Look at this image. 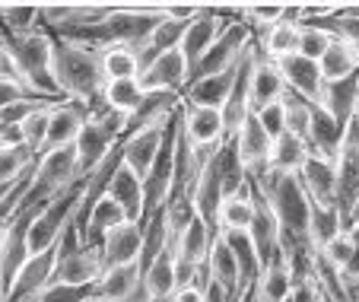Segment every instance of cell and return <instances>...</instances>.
Instances as JSON below:
<instances>
[{"label":"cell","instance_id":"cell-1","mask_svg":"<svg viewBox=\"0 0 359 302\" xmlns=\"http://www.w3.org/2000/svg\"><path fill=\"white\" fill-rule=\"evenodd\" d=\"M51 74H55L61 96L70 102H89L102 99L105 89V74H102V58L93 48H80L70 41L55 39V58H51Z\"/></svg>","mask_w":359,"mask_h":302},{"label":"cell","instance_id":"cell-2","mask_svg":"<svg viewBox=\"0 0 359 302\" xmlns=\"http://www.w3.org/2000/svg\"><path fill=\"white\" fill-rule=\"evenodd\" d=\"M80 201H83V178L76 181V185H70V188H64L57 197H51V201H48V207L41 210V214L35 216V220L29 223V229H26L29 258L45 255V251L55 249L57 242H61L64 229H67L70 220H74Z\"/></svg>","mask_w":359,"mask_h":302},{"label":"cell","instance_id":"cell-3","mask_svg":"<svg viewBox=\"0 0 359 302\" xmlns=\"http://www.w3.org/2000/svg\"><path fill=\"white\" fill-rule=\"evenodd\" d=\"M255 41V32L248 29V22L245 20H236L229 22V26L223 29V35H219L217 41H213V48L201 58V64H197L194 70H191L188 83L194 80H203V77H217V74H226V70H236L238 60H242V54L248 51V45Z\"/></svg>","mask_w":359,"mask_h":302},{"label":"cell","instance_id":"cell-4","mask_svg":"<svg viewBox=\"0 0 359 302\" xmlns=\"http://www.w3.org/2000/svg\"><path fill=\"white\" fill-rule=\"evenodd\" d=\"M159 22H163L159 7H111V13L105 16L109 45H124L140 51Z\"/></svg>","mask_w":359,"mask_h":302},{"label":"cell","instance_id":"cell-5","mask_svg":"<svg viewBox=\"0 0 359 302\" xmlns=\"http://www.w3.org/2000/svg\"><path fill=\"white\" fill-rule=\"evenodd\" d=\"M188 77H191V67L184 60L182 48L175 51H165L159 54L147 70H143L137 80H140L143 93H175V96H184L188 89Z\"/></svg>","mask_w":359,"mask_h":302},{"label":"cell","instance_id":"cell-6","mask_svg":"<svg viewBox=\"0 0 359 302\" xmlns=\"http://www.w3.org/2000/svg\"><path fill=\"white\" fill-rule=\"evenodd\" d=\"M182 131L194 150H217L226 140V121L219 108H201L182 102Z\"/></svg>","mask_w":359,"mask_h":302},{"label":"cell","instance_id":"cell-7","mask_svg":"<svg viewBox=\"0 0 359 302\" xmlns=\"http://www.w3.org/2000/svg\"><path fill=\"white\" fill-rule=\"evenodd\" d=\"M273 64L280 67L286 89H290L292 96H299V99L318 105L321 93H325V77H321V67L315 64V60L302 58V54H290V58L273 60Z\"/></svg>","mask_w":359,"mask_h":302},{"label":"cell","instance_id":"cell-8","mask_svg":"<svg viewBox=\"0 0 359 302\" xmlns=\"http://www.w3.org/2000/svg\"><path fill=\"white\" fill-rule=\"evenodd\" d=\"M83 124H86V105L70 102V99L55 102V105H51V118H48V137H45L41 156L51 153V150L74 147L80 131H83Z\"/></svg>","mask_w":359,"mask_h":302},{"label":"cell","instance_id":"cell-9","mask_svg":"<svg viewBox=\"0 0 359 302\" xmlns=\"http://www.w3.org/2000/svg\"><path fill=\"white\" fill-rule=\"evenodd\" d=\"M140 251H143V226L140 223H121V226L111 229L99 245L102 270L140 261Z\"/></svg>","mask_w":359,"mask_h":302},{"label":"cell","instance_id":"cell-10","mask_svg":"<svg viewBox=\"0 0 359 302\" xmlns=\"http://www.w3.org/2000/svg\"><path fill=\"white\" fill-rule=\"evenodd\" d=\"M236 150H238V159H242V166L248 169V178L251 175H258L267 169V162H271V150H273V140L264 134V128H261V121L255 118V114H248L245 118V124L236 131Z\"/></svg>","mask_w":359,"mask_h":302},{"label":"cell","instance_id":"cell-11","mask_svg":"<svg viewBox=\"0 0 359 302\" xmlns=\"http://www.w3.org/2000/svg\"><path fill=\"white\" fill-rule=\"evenodd\" d=\"M165 124H169V121H163V124H153V128H140V131H134V134H128L121 140L124 166H128L134 175H140V178H147L149 166H153L159 147H163Z\"/></svg>","mask_w":359,"mask_h":302},{"label":"cell","instance_id":"cell-12","mask_svg":"<svg viewBox=\"0 0 359 302\" xmlns=\"http://www.w3.org/2000/svg\"><path fill=\"white\" fill-rule=\"evenodd\" d=\"M305 195L312 197V204H334L337 207V162L325 159V156H309V162L299 172Z\"/></svg>","mask_w":359,"mask_h":302},{"label":"cell","instance_id":"cell-13","mask_svg":"<svg viewBox=\"0 0 359 302\" xmlns=\"http://www.w3.org/2000/svg\"><path fill=\"white\" fill-rule=\"evenodd\" d=\"M175 293V242H169L156 255V261L143 270V296H147V302H169Z\"/></svg>","mask_w":359,"mask_h":302},{"label":"cell","instance_id":"cell-14","mask_svg":"<svg viewBox=\"0 0 359 302\" xmlns=\"http://www.w3.org/2000/svg\"><path fill=\"white\" fill-rule=\"evenodd\" d=\"M318 105L337 121L340 128H346V124L356 118V108H359V74L325 83V93H321Z\"/></svg>","mask_w":359,"mask_h":302},{"label":"cell","instance_id":"cell-15","mask_svg":"<svg viewBox=\"0 0 359 302\" xmlns=\"http://www.w3.org/2000/svg\"><path fill=\"white\" fill-rule=\"evenodd\" d=\"M286 93H290V89H286L280 67L258 51L255 74H251V112H261L264 105H273V102L286 99Z\"/></svg>","mask_w":359,"mask_h":302},{"label":"cell","instance_id":"cell-16","mask_svg":"<svg viewBox=\"0 0 359 302\" xmlns=\"http://www.w3.org/2000/svg\"><path fill=\"white\" fill-rule=\"evenodd\" d=\"M213 242H217L213 229L207 226L201 216H194V220H191L175 239L178 264H188V268H201V264H207V255H210Z\"/></svg>","mask_w":359,"mask_h":302},{"label":"cell","instance_id":"cell-17","mask_svg":"<svg viewBox=\"0 0 359 302\" xmlns=\"http://www.w3.org/2000/svg\"><path fill=\"white\" fill-rule=\"evenodd\" d=\"M344 131L331 114L325 112L321 105H312V124H309V150L315 156H325V159H334L337 162L340 156V147H344Z\"/></svg>","mask_w":359,"mask_h":302},{"label":"cell","instance_id":"cell-18","mask_svg":"<svg viewBox=\"0 0 359 302\" xmlns=\"http://www.w3.org/2000/svg\"><path fill=\"white\" fill-rule=\"evenodd\" d=\"M105 195L124 210L130 223H143V178L134 175L128 166H121L109 181V191Z\"/></svg>","mask_w":359,"mask_h":302},{"label":"cell","instance_id":"cell-19","mask_svg":"<svg viewBox=\"0 0 359 302\" xmlns=\"http://www.w3.org/2000/svg\"><path fill=\"white\" fill-rule=\"evenodd\" d=\"M236 70H238V67H236ZM236 70H226V74L203 77V80L188 83V89H184L182 102H184V105L219 108V112H223L226 99H229V93H232V83H236Z\"/></svg>","mask_w":359,"mask_h":302},{"label":"cell","instance_id":"cell-20","mask_svg":"<svg viewBox=\"0 0 359 302\" xmlns=\"http://www.w3.org/2000/svg\"><path fill=\"white\" fill-rule=\"evenodd\" d=\"M207 270H210V277H213V280H217L219 287H223L236 302L242 299L245 293H248V289H245V283H242V270H238L236 255L229 251V245H226L223 239L213 242L210 255H207Z\"/></svg>","mask_w":359,"mask_h":302},{"label":"cell","instance_id":"cell-21","mask_svg":"<svg viewBox=\"0 0 359 302\" xmlns=\"http://www.w3.org/2000/svg\"><path fill=\"white\" fill-rule=\"evenodd\" d=\"M219 239L229 245V251L236 255L238 261V270H242V283L245 289H255L261 280V258H258V249H255V242H251L248 229H229V232H219Z\"/></svg>","mask_w":359,"mask_h":302},{"label":"cell","instance_id":"cell-22","mask_svg":"<svg viewBox=\"0 0 359 302\" xmlns=\"http://www.w3.org/2000/svg\"><path fill=\"white\" fill-rule=\"evenodd\" d=\"M255 214H258V197H255V188H251V178H248V185H245L238 195L226 197L223 207H219V232H229V229H251Z\"/></svg>","mask_w":359,"mask_h":302},{"label":"cell","instance_id":"cell-23","mask_svg":"<svg viewBox=\"0 0 359 302\" xmlns=\"http://www.w3.org/2000/svg\"><path fill=\"white\" fill-rule=\"evenodd\" d=\"M292 287H296L292 268L286 258H280V261L267 264V268L261 270V280H258V287H255V293H258L261 302H290Z\"/></svg>","mask_w":359,"mask_h":302},{"label":"cell","instance_id":"cell-24","mask_svg":"<svg viewBox=\"0 0 359 302\" xmlns=\"http://www.w3.org/2000/svg\"><path fill=\"white\" fill-rule=\"evenodd\" d=\"M356 197H359V150L344 147L337 156V210H340V216L350 214Z\"/></svg>","mask_w":359,"mask_h":302},{"label":"cell","instance_id":"cell-25","mask_svg":"<svg viewBox=\"0 0 359 302\" xmlns=\"http://www.w3.org/2000/svg\"><path fill=\"white\" fill-rule=\"evenodd\" d=\"M321 67V77L325 83H334V80H344V77H353L359 74V51L356 45H346V41H331V48L325 51V58L318 60Z\"/></svg>","mask_w":359,"mask_h":302},{"label":"cell","instance_id":"cell-26","mask_svg":"<svg viewBox=\"0 0 359 302\" xmlns=\"http://www.w3.org/2000/svg\"><path fill=\"white\" fill-rule=\"evenodd\" d=\"M309 156H312L309 143L299 140V137H292V134H283L280 140H273L267 169H277V172H286V175H299L302 166L309 162Z\"/></svg>","mask_w":359,"mask_h":302},{"label":"cell","instance_id":"cell-27","mask_svg":"<svg viewBox=\"0 0 359 302\" xmlns=\"http://www.w3.org/2000/svg\"><path fill=\"white\" fill-rule=\"evenodd\" d=\"M255 45H258V51L264 54L267 60H283V58H290V54L299 51V26L277 22V26L258 32Z\"/></svg>","mask_w":359,"mask_h":302},{"label":"cell","instance_id":"cell-28","mask_svg":"<svg viewBox=\"0 0 359 302\" xmlns=\"http://www.w3.org/2000/svg\"><path fill=\"white\" fill-rule=\"evenodd\" d=\"M309 232H312V249L321 251L327 249L344 229V216L334 204H312V223H309Z\"/></svg>","mask_w":359,"mask_h":302},{"label":"cell","instance_id":"cell-29","mask_svg":"<svg viewBox=\"0 0 359 302\" xmlns=\"http://www.w3.org/2000/svg\"><path fill=\"white\" fill-rule=\"evenodd\" d=\"M143 99H147V93H143L140 80H109L105 89H102V102L111 112L124 114V118H130L143 105Z\"/></svg>","mask_w":359,"mask_h":302},{"label":"cell","instance_id":"cell-30","mask_svg":"<svg viewBox=\"0 0 359 302\" xmlns=\"http://www.w3.org/2000/svg\"><path fill=\"white\" fill-rule=\"evenodd\" d=\"M102 58V74H105V83L109 80H137L140 77V58H137L134 48L124 45H109L99 51Z\"/></svg>","mask_w":359,"mask_h":302},{"label":"cell","instance_id":"cell-31","mask_svg":"<svg viewBox=\"0 0 359 302\" xmlns=\"http://www.w3.org/2000/svg\"><path fill=\"white\" fill-rule=\"evenodd\" d=\"M39 162V156L20 140L0 143V185L4 181H20L22 175H29Z\"/></svg>","mask_w":359,"mask_h":302},{"label":"cell","instance_id":"cell-32","mask_svg":"<svg viewBox=\"0 0 359 302\" xmlns=\"http://www.w3.org/2000/svg\"><path fill=\"white\" fill-rule=\"evenodd\" d=\"M39 16H41V7L35 4H7L0 7V35H26V32H35L39 29Z\"/></svg>","mask_w":359,"mask_h":302},{"label":"cell","instance_id":"cell-33","mask_svg":"<svg viewBox=\"0 0 359 302\" xmlns=\"http://www.w3.org/2000/svg\"><path fill=\"white\" fill-rule=\"evenodd\" d=\"M51 105H55V102H48V105H39L32 114H29L26 121H22L20 128H16V137H20V143H26V147L32 150L35 156H41V150H45V137H48V118H51Z\"/></svg>","mask_w":359,"mask_h":302},{"label":"cell","instance_id":"cell-34","mask_svg":"<svg viewBox=\"0 0 359 302\" xmlns=\"http://www.w3.org/2000/svg\"><path fill=\"white\" fill-rule=\"evenodd\" d=\"M286 134L309 140V124H312V102L299 99V96L286 93Z\"/></svg>","mask_w":359,"mask_h":302},{"label":"cell","instance_id":"cell-35","mask_svg":"<svg viewBox=\"0 0 359 302\" xmlns=\"http://www.w3.org/2000/svg\"><path fill=\"white\" fill-rule=\"evenodd\" d=\"M283 4H248L242 7V20L248 22L251 32H264V29L283 22Z\"/></svg>","mask_w":359,"mask_h":302},{"label":"cell","instance_id":"cell-36","mask_svg":"<svg viewBox=\"0 0 359 302\" xmlns=\"http://www.w3.org/2000/svg\"><path fill=\"white\" fill-rule=\"evenodd\" d=\"M331 35L325 32V29H315V26H302L299 29V51L296 54H302V58H309V60H315L318 64L321 58H325V51L331 48Z\"/></svg>","mask_w":359,"mask_h":302},{"label":"cell","instance_id":"cell-37","mask_svg":"<svg viewBox=\"0 0 359 302\" xmlns=\"http://www.w3.org/2000/svg\"><path fill=\"white\" fill-rule=\"evenodd\" d=\"M353 251H356V232H340L337 239L327 245V249H321L318 255L325 258L331 268H337V270H344L346 268V261L353 258Z\"/></svg>","mask_w":359,"mask_h":302},{"label":"cell","instance_id":"cell-38","mask_svg":"<svg viewBox=\"0 0 359 302\" xmlns=\"http://www.w3.org/2000/svg\"><path fill=\"white\" fill-rule=\"evenodd\" d=\"M95 296V287H64L51 283L45 293H39L32 302H89Z\"/></svg>","mask_w":359,"mask_h":302},{"label":"cell","instance_id":"cell-39","mask_svg":"<svg viewBox=\"0 0 359 302\" xmlns=\"http://www.w3.org/2000/svg\"><path fill=\"white\" fill-rule=\"evenodd\" d=\"M255 118L261 121V128L271 140H280L286 134V102H273V105H264L261 112H255Z\"/></svg>","mask_w":359,"mask_h":302},{"label":"cell","instance_id":"cell-40","mask_svg":"<svg viewBox=\"0 0 359 302\" xmlns=\"http://www.w3.org/2000/svg\"><path fill=\"white\" fill-rule=\"evenodd\" d=\"M22 99H39V96H32L26 86H22L16 77L10 74H0V108L13 105V102H22Z\"/></svg>","mask_w":359,"mask_h":302},{"label":"cell","instance_id":"cell-41","mask_svg":"<svg viewBox=\"0 0 359 302\" xmlns=\"http://www.w3.org/2000/svg\"><path fill=\"white\" fill-rule=\"evenodd\" d=\"M290 302H325V293H321V287L315 283V277H302V280H296V287H292Z\"/></svg>","mask_w":359,"mask_h":302},{"label":"cell","instance_id":"cell-42","mask_svg":"<svg viewBox=\"0 0 359 302\" xmlns=\"http://www.w3.org/2000/svg\"><path fill=\"white\" fill-rule=\"evenodd\" d=\"M169 302H203V293L201 289H194V287H184V289H178Z\"/></svg>","mask_w":359,"mask_h":302},{"label":"cell","instance_id":"cell-43","mask_svg":"<svg viewBox=\"0 0 359 302\" xmlns=\"http://www.w3.org/2000/svg\"><path fill=\"white\" fill-rule=\"evenodd\" d=\"M344 229H346V232H353V229H359V197H356V201H353L350 214L344 216Z\"/></svg>","mask_w":359,"mask_h":302},{"label":"cell","instance_id":"cell-44","mask_svg":"<svg viewBox=\"0 0 359 302\" xmlns=\"http://www.w3.org/2000/svg\"><path fill=\"white\" fill-rule=\"evenodd\" d=\"M22 178H26V175H22ZM22 178H20V181H22ZM20 181H4V185H0V207L7 204V197L13 195V188H16V185H20Z\"/></svg>","mask_w":359,"mask_h":302},{"label":"cell","instance_id":"cell-45","mask_svg":"<svg viewBox=\"0 0 359 302\" xmlns=\"http://www.w3.org/2000/svg\"><path fill=\"white\" fill-rule=\"evenodd\" d=\"M238 302H261V299H258V293H255V289H248V293H245Z\"/></svg>","mask_w":359,"mask_h":302},{"label":"cell","instance_id":"cell-46","mask_svg":"<svg viewBox=\"0 0 359 302\" xmlns=\"http://www.w3.org/2000/svg\"><path fill=\"white\" fill-rule=\"evenodd\" d=\"M344 10H346L350 16H356V20H359V4H350V7H344Z\"/></svg>","mask_w":359,"mask_h":302},{"label":"cell","instance_id":"cell-47","mask_svg":"<svg viewBox=\"0 0 359 302\" xmlns=\"http://www.w3.org/2000/svg\"><path fill=\"white\" fill-rule=\"evenodd\" d=\"M89 302H111V299H102V296H93V299H89Z\"/></svg>","mask_w":359,"mask_h":302},{"label":"cell","instance_id":"cell-48","mask_svg":"<svg viewBox=\"0 0 359 302\" xmlns=\"http://www.w3.org/2000/svg\"><path fill=\"white\" fill-rule=\"evenodd\" d=\"M353 302H359V293H356V296H353Z\"/></svg>","mask_w":359,"mask_h":302},{"label":"cell","instance_id":"cell-49","mask_svg":"<svg viewBox=\"0 0 359 302\" xmlns=\"http://www.w3.org/2000/svg\"><path fill=\"white\" fill-rule=\"evenodd\" d=\"M325 302H331V299H327V296H325Z\"/></svg>","mask_w":359,"mask_h":302},{"label":"cell","instance_id":"cell-50","mask_svg":"<svg viewBox=\"0 0 359 302\" xmlns=\"http://www.w3.org/2000/svg\"><path fill=\"white\" fill-rule=\"evenodd\" d=\"M356 118H359V108H356Z\"/></svg>","mask_w":359,"mask_h":302},{"label":"cell","instance_id":"cell-51","mask_svg":"<svg viewBox=\"0 0 359 302\" xmlns=\"http://www.w3.org/2000/svg\"><path fill=\"white\" fill-rule=\"evenodd\" d=\"M356 51H359V45H356Z\"/></svg>","mask_w":359,"mask_h":302},{"label":"cell","instance_id":"cell-52","mask_svg":"<svg viewBox=\"0 0 359 302\" xmlns=\"http://www.w3.org/2000/svg\"><path fill=\"white\" fill-rule=\"evenodd\" d=\"M0 289H4V287H0Z\"/></svg>","mask_w":359,"mask_h":302}]
</instances>
